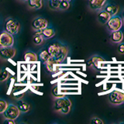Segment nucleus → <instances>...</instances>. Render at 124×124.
<instances>
[{
  "label": "nucleus",
  "mask_w": 124,
  "mask_h": 124,
  "mask_svg": "<svg viewBox=\"0 0 124 124\" xmlns=\"http://www.w3.org/2000/svg\"><path fill=\"white\" fill-rule=\"evenodd\" d=\"M91 123H92V124H103L104 122L98 117H93L91 119Z\"/></svg>",
  "instance_id": "obj_27"
},
{
  "label": "nucleus",
  "mask_w": 124,
  "mask_h": 124,
  "mask_svg": "<svg viewBox=\"0 0 124 124\" xmlns=\"http://www.w3.org/2000/svg\"><path fill=\"white\" fill-rule=\"evenodd\" d=\"M37 56H38V60L44 64L50 57V54H48L47 50L46 49H43V50H40V52H39V54H37Z\"/></svg>",
  "instance_id": "obj_19"
},
{
  "label": "nucleus",
  "mask_w": 124,
  "mask_h": 124,
  "mask_svg": "<svg viewBox=\"0 0 124 124\" xmlns=\"http://www.w3.org/2000/svg\"><path fill=\"white\" fill-rule=\"evenodd\" d=\"M28 6L31 9H40L43 6V0H28Z\"/></svg>",
  "instance_id": "obj_20"
},
{
  "label": "nucleus",
  "mask_w": 124,
  "mask_h": 124,
  "mask_svg": "<svg viewBox=\"0 0 124 124\" xmlns=\"http://www.w3.org/2000/svg\"><path fill=\"white\" fill-rule=\"evenodd\" d=\"M4 123H8V124H15L14 119H6L5 120H4Z\"/></svg>",
  "instance_id": "obj_30"
},
{
  "label": "nucleus",
  "mask_w": 124,
  "mask_h": 124,
  "mask_svg": "<svg viewBox=\"0 0 124 124\" xmlns=\"http://www.w3.org/2000/svg\"><path fill=\"white\" fill-rule=\"evenodd\" d=\"M57 90H58V88L57 87H55L54 89H53V95L54 96H55L56 98H59V97H63L64 95H58L57 93H58V92H57Z\"/></svg>",
  "instance_id": "obj_29"
},
{
  "label": "nucleus",
  "mask_w": 124,
  "mask_h": 124,
  "mask_svg": "<svg viewBox=\"0 0 124 124\" xmlns=\"http://www.w3.org/2000/svg\"><path fill=\"white\" fill-rule=\"evenodd\" d=\"M49 25L48 21L43 17H37L32 21L31 26L33 30H42Z\"/></svg>",
  "instance_id": "obj_8"
},
{
  "label": "nucleus",
  "mask_w": 124,
  "mask_h": 124,
  "mask_svg": "<svg viewBox=\"0 0 124 124\" xmlns=\"http://www.w3.org/2000/svg\"><path fill=\"white\" fill-rule=\"evenodd\" d=\"M23 61L25 62H37L38 61V56L33 51H26L23 55Z\"/></svg>",
  "instance_id": "obj_16"
},
{
  "label": "nucleus",
  "mask_w": 124,
  "mask_h": 124,
  "mask_svg": "<svg viewBox=\"0 0 124 124\" xmlns=\"http://www.w3.org/2000/svg\"><path fill=\"white\" fill-rule=\"evenodd\" d=\"M8 106V103L4 99H0V114H2Z\"/></svg>",
  "instance_id": "obj_25"
},
{
  "label": "nucleus",
  "mask_w": 124,
  "mask_h": 124,
  "mask_svg": "<svg viewBox=\"0 0 124 124\" xmlns=\"http://www.w3.org/2000/svg\"><path fill=\"white\" fill-rule=\"evenodd\" d=\"M70 7V2H65V1H61L60 2V6H59V9L60 10H66L69 9Z\"/></svg>",
  "instance_id": "obj_26"
},
{
  "label": "nucleus",
  "mask_w": 124,
  "mask_h": 124,
  "mask_svg": "<svg viewBox=\"0 0 124 124\" xmlns=\"http://www.w3.org/2000/svg\"><path fill=\"white\" fill-rule=\"evenodd\" d=\"M9 77V73L5 69H0V81H6Z\"/></svg>",
  "instance_id": "obj_24"
},
{
  "label": "nucleus",
  "mask_w": 124,
  "mask_h": 124,
  "mask_svg": "<svg viewBox=\"0 0 124 124\" xmlns=\"http://www.w3.org/2000/svg\"><path fill=\"white\" fill-rule=\"evenodd\" d=\"M14 44L13 35L3 30L0 33V47H6V46H13Z\"/></svg>",
  "instance_id": "obj_4"
},
{
  "label": "nucleus",
  "mask_w": 124,
  "mask_h": 124,
  "mask_svg": "<svg viewBox=\"0 0 124 124\" xmlns=\"http://www.w3.org/2000/svg\"><path fill=\"white\" fill-rule=\"evenodd\" d=\"M16 54V49L13 46L0 47V57L3 60H10L13 58Z\"/></svg>",
  "instance_id": "obj_7"
},
{
  "label": "nucleus",
  "mask_w": 124,
  "mask_h": 124,
  "mask_svg": "<svg viewBox=\"0 0 124 124\" xmlns=\"http://www.w3.org/2000/svg\"><path fill=\"white\" fill-rule=\"evenodd\" d=\"M4 29L12 35L17 34L20 30V23L13 18H8L4 24Z\"/></svg>",
  "instance_id": "obj_2"
},
{
  "label": "nucleus",
  "mask_w": 124,
  "mask_h": 124,
  "mask_svg": "<svg viewBox=\"0 0 124 124\" xmlns=\"http://www.w3.org/2000/svg\"><path fill=\"white\" fill-rule=\"evenodd\" d=\"M21 1H23V2H27L28 0H21Z\"/></svg>",
  "instance_id": "obj_32"
},
{
  "label": "nucleus",
  "mask_w": 124,
  "mask_h": 124,
  "mask_svg": "<svg viewBox=\"0 0 124 124\" xmlns=\"http://www.w3.org/2000/svg\"><path fill=\"white\" fill-rule=\"evenodd\" d=\"M107 0H89L88 6L89 8L92 10L98 11L103 9L104 6L106 5Z\"/></svg>",
  "instance_id": "obj_12"
},
{
  "label": "nucleus",
  "mask_w": 124,
  "mask_h": 124,
  "mask_svg": "<svg viewBox=\"0 0 124 124\" xmlns=\"http://www.w3.org/2000/svg\"><path fill=\"white\" fill-rule=\"evenodd\" d=\"M41 35L44 38V40H47V39L51 38L55 35V30L52 27L47 26L41 30Z\"/></svg>",
  "instance_id": "obj_18"
},
{
  "label": "nucleus",
  "mask_w": 124,
  "mask_h": 124,
  "mask_svg": "<svg viewBox=\"0 0 124 124\" xmlns=\"http://www.w3.org/2000/svg\"><path fill=\"white\" fill-rule=\"evenodd\" d=\"M61 46V43L60 42H53L48 45L46 50H47L48 54H50V57L54 58L57 55V54L60 50Z\"/></svg>",
  "instance_id": "obj_11"
},
{
  "label": "nucleus",
  "mask_w": 124,
  "mask_h": 124,
  "mask_svg": "<svg viewBox=\"0 0 124 124\" xmlns=\"http://www.w3.org/2000/svg\"><path fill=\"white\" fill-rule=\"evenodd\" d=\"M71 102L68 98L59 97L54 101V110L60 112L62 114H68L71 110Z\"/></svg>",
  "instance_id": "obj_1"
},
{
  "label": "nucleus",
  "mask_w": 124,
  "mask_h": 124,
  "mask_svg": "<svg viewBox=\"0 0 124 124\" xmlns=\"http://www.w3.org/2000/svg\"><path fill=\"white\" fill-rule=\"evenodd\" d=\"M44 64L46 66V70L50 73H56L57 71H59V68H60L59 64H57L52 57H50L49 59L45 62Z\"/></svg>",
  "instance_id": "obj_10"
},
{
  "label": "nucleus",
  "mask_w": 124,
  "mask_h": 124,
  "mask_svg": "<svg viewBox=\"0 0 124 124\" xmlns=\"http://www.w3.org/2000/svg\"><path fill=\"white\" fill-rule=\"evenodd\" d=\"M19 113H20V112H19L16 106H15L13 104H8L7 108L2 114L6 119H16L19 117Z\"/></svg>",
  "instance_id": "obj_5"
},
{
  "label": "nucleus",
  "mask_w": 124,
  "mask_h": 124,
  "mask_svg": "<svg viewBox=\"0 0 124 124\" xmlns=\"http://www.w3.org/2000/svg\"><path fill=\"white\" fill-rule=\"evenodd\" d=\"M111 40L114 44H119L123 40V33L122 31L116 30L113 31L111 33Z\"/></svg>",
  "instance_id": "obj_15"
},
{
  "label": "nucleus",
  "mask_w": 124,
  "mask_h": 124,
  "mask_svg": "<svg viewBox=\"0 0 124 124\" xmlns=\"http://www.w3.org/2000/svg\"><path fill=\"white\" fill-rule=\"evenodd\" d=\"M68 51H69V50H68V46L64 44H61L60 50L58 51L57 55L54 57L53 59L55 61L57 64H60L66 59V57H67L68 54Z\"/></svg>",
  "instance_id": "obj_9"
},
{
  "label": "nucleus",
  "mask_w": 124,
  "mask_h": 124,
  "mask_svg": "<svg viewBox=\"0 0 124 124\" xmlns=\"http://www.w3.org/2000/svg\"><path fill=\"white\" fill-rule=\"evenodd\" d=\"M102 9L106 11L111 16H115L118 13L119 7L116 5H115V4H112V3H107V4L106 3V5L104 6Z\"/></svg>",
  "instance_id": "obj_13"
},
{
  "label": "nucleus",
  "mask_w": 124,
  "mask_h": 124,
  "mask_svg": "<svg viewBox=\"0 0 124 124\" xmlns=\"http://www.w3.org/2000/svg\"><path fill=\"white\" fill-rule=\"evenodd\" d=\"M123 18H124V11H123Z\"/></svg>",
  "instance_id": "obj_33"
},
{
  "label": "nucleus",
  "mask_w": 124,
  "mask_h": 124,
  "mask_svg": "<svg viewBox=\"0 0 124 124\" xmlns=\"http://www.w3.org/2000/svg\"><path fill=\"white\" fill-rule=\"evenodd\" d=\"M107 29L110 31V32H113L121 29L123 26V19L122 18L118 15L112 16L108 19V21L106 23Z\"/></svg>",
  "instance_id": "obj_3"
},
{
  "label": "nucleus",
  "mask_w": 124,
  "mask_h": 124,
  "mask_svg": "<svg viewBox=\"0 0 124 124\" xmlns=\"http://www.w3.org/2000/svg\"><path fill=\"white\" fill-rule=\"evenodd\" d=\"M118 52L121 54H124V44L123 43H119L118 46Z\"/></svg>",
  "instance_id": "obj_28"
},
{
  "label": "nucleus",
  "mask_w": 124,
  "mask_h": 124,
  "mask_svg": "<svg viewBox=\"0 0 124 124\" xmlns=\"http://www.w3.org/2000/svg\"><path fill=\"white\" fill-rule=\"evenodd\" d=\"M97 17H98V20L101 24L105 25V24H106V23L108 21V19H110L111 16L104 9H101L100 12L98 13Z\"/></svg>",
  "instance_id": "obj_14"
},
{
  "label": "nucleus",
  "mask_w": 124,
  "mask_h": 124,
  "mask_svg": "<svg viewBox=\"0 0 124 124\" xmlns=\"http://www.w3.org/2000/svg\"><path fill=\"white\" fill-rule=\"evenodd\" d=\"M108 99L109 102L113 105H121L124 103V93L118 90L112 91L108 94Z\"/></svg>",
  "instance_id": "obj_6"
},
{
  "label": "nucleus",
  "mask_w": 124,
  "mask_h": 124,
  "mask_svg": "<svg viewBox=\"0 0 124 124\" xmlns=\"http://www.w3.org/2000/svg\"><path fill=\"white\" fill-rule=\"evenodd\" d=\"M104 61V59L100 56L95 55L91 57V59L88 61V66H93L95 69L99 68V62Z\"/></svg>",
  "instance_id": "obj_17"
},
{
  "label": "nucleus",
  "mask_w": 124,
  "mask_h": 124,
  "mask_svg": "<svg viewBox=\"0 0 124 124\" xmlns=\"http://www.w3.org/2000/svg\"><path fill=\"white\" fill-rule=\"evenodd\" d=\"M60 0H49L48 5L50 9H51L53 10H56L59 9V6H60Z\"/></svg>",
  "instance_id": "obj_22"
},
{
  "label": "nucleus",
  "mask_w": 124,
  "mask_h": 124,
  "mask_svg": "<svg viewBox=\"0 0 124 124\" xmlns=\"http://www.w3.org/2000/svg\"><path fill=\"white\" fill-rule=\"evenodd\" d=\"M60 1H65V2H71V0H60Z\"/></svg>",
  "instance_id": "obj_31"
},
{
  "label": "nucleus",
  "mask_w": 124,
  "mask_h": 124,
  "mask_svg": "<svg viewBox=\"0 0 124 124\" xmlns=\"http://www.w3.org/2000/svg\"><path fill=\"white\" fill-rule=\"evenodd\" d=\"M16 106L18 107L19 112H27L30 110V105L23 100H19L16 103Z\"/></svg>",
  "instance_id": "obj_21"
},
{
  "label": "nucleus",
  "mask_w": 124,
  "mask_h": 124,
  "mask_svg": "<svg viewBox=\"0 0 124 124\" xmlns=\"http://www.w3.org/2000/svg\"><path fill=\"white\" fill-rule=\"evenodd\" d=\"M33 43L35 45H40L44 41V38L41 34H34L33 36Z\"/></svg>",
  "instance_id": "obj_23"
}]
</instances>
